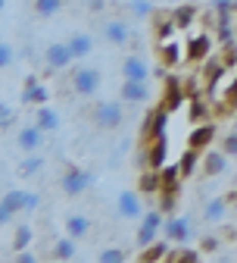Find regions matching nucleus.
Here are the masks:
<instances>
[{
    "label": "nucleus",
    "mask_w": 237,
    "mask_h": 263,
    "mask_svg": "<svg viewBox=\"0 0 237 263\" xmlns=\"http://www.w3.org/2000/svg\"><path fill=\"white\" fill-rule=\"evenodd\" d=\"M165 226V213L156 207V210H144V216L138 219V235H134V245L138 248H147L153 241H159V232Z\"/></svg>",
    "instance_id": "f257e3e1"
},
{
    "label": "nucleus",
    "mask_w": 237,
    "mask_h": 263,
    "mask_svg": "<svg viewBox=\"0 0 237 263\" xmlns=\"http://www.w3.org/2000/svg\"><path fill=\"white\" fill-rule=\"evenodd\" d=\"M122 104H125V101H122ZM122 104H119V101H100V104L91 110L94 125H97V128H106V132L119 128V125L125 122V110H122Z\"/></svg>",
    "instance_id": "f03ea898"
},
{
    "label": "nucleus",
    "mask_w": 237,
    "mask_h": 263,
    "mask_svg": "<svg viewBox=\"0 0 237 263\" xmlns=\"http://www.w3.org/2000/svg\"><path fill=\"white\" fill-rule=\"evenodd\" d=\"M100 82H103V76H100V69H94V66H78L72 72V91L81 94V97H94L100 91Z\"/></svg>",
    "instance_id": "7ed1b4c3"
},
{
    "label": "nucleus",
    "mask_w": 237,
    "mask_h": 263,
    "mask_svg": "<svg viewBox=\"0 0 237 263\" xmlns=\"http://www.w3.org/2000/svg\"><path fill=\"white\" fill-rule=\"evenodd\" d=\"M44 63H47V69H50V72L69 69V66L75 63V57H72V50H69V41H53V44H47V50H44Z\"/></svg>",
    "instance_id": "20e7f679"
},
{
    "label": "nucleus",
    "mask_w": 237,
    "mask_h": 263,
    "mask_svg": "<svg viewBox=\"0 0 237 263\" xmlns=\"http://www.w3.org/2000/svg\"><path fill=\"white\" fill-rule=\"evenodd\" d=\"M59 188L69 197H78L91 188V173H84L81 166H66V173L59 176Z\"/></svg>",
    "instance_id": "39448f33"
},
{
    "label": "nucleus",
    "mask_w": 237,
    "mask_h": 263,
    "mask_svg": "<svg viewBox=\"0 0 237 263\" xmlns=\"http://www.w3.org/2000/svg\"><path fill=\"white\" fill-rule=\"evenodd\" d=\"M184 57L187 63H203L212 57V35L209 31H197V35H190L184 41Z\"/></svg>",
    "instance_id": "423d86ee"
},
{
    "label": "nucleus",
    "mask_w": 237,
    "mask_h": 263,
    "mask_svg": "<svg viewBox=\"0 0 237 263\" xmlns=\"http://www.w3.org/2000/svg\"><path fill=\"white\" fill-rule=\"evenodd\" d=\"M162 235L172 241V245H187L193 229H190V219L187 216H168L165 226H162Z\"/></svg>",
    "instance_id": "0eeeda50"
},
{
    "label": "nucleus",
    "mask_w": 237,
    "mask_h": 263,
    "mask_svg": "<svg viewBox=\"0 0 237 263\" xmlns=\"http://www.w3.org/2000/svg\"><path fill=\"white\" fill-rule=\"evenodd\" d=\"M168 116H172V110H165L162 104H159L156 110H150V113H147V119H144V128H141L144 141H150V138H159V135H165Z\"/></svg>",
    "instance_id": "6e6552de"
},
{
    "label": "nucleus",
    "mask_w": 237,
    "mask_h": 263,
    "mask_svg": "<svg viewBox=\"0 0 237 263\" xmlns=\"http://www.w3.org/2000/svg\"><path fill=\"white\" fill-rule=\"evenodd\" d=\"M156 53H159V63L162 66H181L187 57H184V41L178 38H165V41H156Z\"/></svg>",
    "instance_id": "1a4fd4ad"
},
{
    "label": "nucleus",
    "mask_w": 237,
    "mask_h": 263,
    "mask_svg": "<svg viewBox=\"0 0 237 263\" xmlns=\"http://www.w3.org/2000/svg\"><path fill=\"white\" fill-rule=\"evenodd\" d=\"M22 210H25V191L22 188H10L4 194V201H0V222L10 226V219L19 216Z\"/></svg>",
    "instance_id": "9d476101"
},
{
    "label": "nucleus",
    "mask_w": 237,
    "mask_h": 263,
    "mask_svg": "<svg viewBox=\"0 0 237 263\" xmlns=\"http://www.w3.org/2000/svg\"><path fill=\"white\" fill-rule=\"evenodd\" d=\"M184 97H187L184 82H181V79H175V76H168V79H165V91H162V101H159V104H162L165 110H172V113H175V110H181V107H184Z\"/></svg>",
    "instance_id": "9b49d317"
},
{
    "label": "nucleus",
    "mask_w": 237,
    "mask_h": 263,
    "mask_svg": "<svg viewBox=\"0 0 237 263\" xmlns=\"http://www.w3.org/2000/svg\"><path fill=\"white\" fill-rule=\"evenodd\" d=\"M116 213H119L122 219H141V216H144V207H141V197L134 194L131 188L119 191V197H116Z\"/></svg>",
    "instance_id": "f8f14e48"
},
{
    "label": "nucleus",
    "mask_w": 237,
    "mask_h": 263,
    "mask_svg": "<svg viewBox=\"0 0 237 263\" xmlns=\"http://www.w3.org/2000/svg\"><path fill=\"white\" fill-rule=\"evenodd\" d=\"M119 97H122L125 104H147L150 97H153V91H150V85H147V82L125 79V82H122V88H119Z\"/></svg>",
    "instance_id": "ddd939ff"
},
{
    "label": "nucleus",
    "mask_w": 237,
    "mask_h": 263,
    "mask_svg": "<svg viewBox=\"0 0 237 263\" xmlns=\"http://www.w3.org/2000/svg\"><path fill=\"white\" fill-rule=\"evenodd\" d=\"M44 135H47V132H44L38 122H31V125H22V128H19V135H16V144H19L25 154H35V151L44 144Z\"/></svg>",
    "instance_id": "4468645a"
},
{
    "label": "nucleus",
    "mask_w": 237,
    "mask_h": 263,
    "mask_svg": "<svg viewBox=\"0 0 237 263\" xmlns=\"http://www.w3.org/2000/svg\"><path fill=\"white\" fill-rule=\"evenodd\" d=\"M103 38H106L110 44H116V47L131 44V25H128L125 19H106V22H103Z\"/></svg>",
    "instance_id": "2eb2a0df"
},
{
    "label": "nucleus",
    "mask_w": 237,
    "mask_h": 263,
    "mask_svg": "<svg viewBox=\"0 0 237 263\" xmlns=\"http://www.w3.org/2000/svg\"><path fill=\"white\" fill-rule=\"evenodd\" d=\"M228 170V154L222 147H209V151H203V173H206L209 179L222 176Z\"/></svg>",
    "instance_id": "dca6fc26"
},
{
    "label": "nucleus",
    "mask_w": 237,
    "mask_h": 263,
    "mask_svg": "<svg viewBox=\"0 0 237 263\" xmlns=\"http://www.w3.org/2000/svg\"><path fill=\"white\" fill-rule=\"evenodd\" d=\"M165 157H168V138H150L147 141V170H162L165 166Z\"/></svg>",
    "instance_id": "f3484780"
},
{
    "label": "nucleus",
    "mask_w": 237,
    "mask_h": 263,
    "mask_svg": "<svg viewBox=\"0 0 237 263\" xmlns=\"http://www.w3.org/2000/svg\"><path fill=\"white\" fill-rule=\"evenodd\" d=\"M212 141H216V125L212 122H197V128L187 135V147H197V151H209Z\"/></svg>",
    "instance_id": "a211bd4d"
},
{
    "label": "nucleus",
    "mask_w": 237,
    "mask_h": 263,
    "mask_svg": "<svg viewBox=\"0 0 237 263\" xmlns=\"http://www.w3.org/2000/svg\"><path fill=\"white\" fill-rule=\"evenodd\" d=\"M122 76H125V79H134V82H150V66L144 63V57L131 53V57H125V63H122Z\"/></svg>",
    "instance_id": "6ab92c4d"
},
{
    "label": "nucleus",
    "mask_w": 237,
    "mask_h": 263,
    "mask_svg": "<svg viewBox=\"0 0 237 263\" xmlns=\"http://www.w3.org/2000/svg\"><path fill=\"white\" fill-rule=\"evenodd\" d=\"M22 101H25V104L41 107V104H47V101H50V91H47L35 76H28V79H25V91H22Z\"/></svg>",
    "instance_id": "aec40b11"
},
{
    "label": "nucleus",
    "mask_w": 237,
    "mask_h": 263,
    "mask_svg": "<svg viewBox=\"0 0 237 263\" xmlns=\"http://www.w3.org/2000/svg\"><path fill=\"white\" fill-rule=\"evenodd\" d=\"M66 232H69L72 238H78V241H84L88 232H91V219L84 213H69L66 216Z\"/></svg>",
    "instance_id": "412c9836"
},
{
    "label": "nucleus",
    "mask_w": 237,
    "mask_h": 263,
    "mask_svg": "<svg viewBox=\"0 0 237 263\" xmlns=\"http://www.w3.org/2000/svg\"><path fill=\"white\" fill-rule=\"evenodd\" d=\"M138 191H141V194H147V197L159 194V191H162V176H159V170H141Z\"/></svg>",
    "instance_id": "4be33fe9"
},
{
    "label": "nucleus",
    "mask_w": 237,
    "mask_h": 263,
    "mask_svg": "<svg viewBox=\"0 0 237 263\" xmlns=\"http://www.w3.org/2000/svg\"><path fill=\"white\" fill-rule=\"evenodd\" d=\"M75 241H78V238H72L69 232H66L62 238H56V241H53V251H50V257H53V260H75V254H78Z\"/></svg>",
    "instance_id": "5701e85b"
},
{
    "label": "nucleus",
    "mask_w": 237,
    "mask_h": 263,
    "mask_svg": "<svg viewBox=\"0 0 237 263\" xmlns=\"http://www.w3.org/2000/svg\"><path fill=\"white\" fill-rule=\"evenodd\" d=\"M153 31H156V41H165V38H175V31H178V25H175L172 13H156V16H153Z\"/></svg>",
    "instance_id": "b1692460"
},
{
    "label": "nucleus",
    "mask_w": 237,
    "mask_h": 263,
    "mask_svg": "<svg viewBox=\"0 0 237 263\" xmlns=\"http://www.w3.org/2000/svg\"><path fill=\"white\" fill-rule=\"evenodd\" d=\"M225 213H228V197H209L203 204V219L206 222H222Z\"/></svg>",
    "instance_id": "393cba45"
},
{
    "label": "nucleus",
    "mask_w": 237,
    "mask_h": 263,
    "mask_svg": "<svg viewBox=\"0 0 237 263\" xmlns=\"http://www.w3.org/2000/svg\"><path fill=\"white\" fill-rule=\"evenodd\" d=\"M200 154H203V151H197V147H187V151L178 157V166H181V176H184V179H190V176L197 173V166H203Z\"/></svg>",
    "instance_id": "a878e982"
},
{
    "label": "nucleus",
    "mask_w": 237,
    "mask_h": 263,
    "mask_svg": "<svg viewBox=\"0 0 237 263\" xmlns=\"http://www.w3.org/2000/svg\"><path fill=\"white\" fill-rule=\"evenodd\" d=\"M35 122H38L44 132H56V128H59V113L50 110L47 104H41V107H35Z\"/></svg>",
    "instance_id": "bb28decb"
},
{
    "label": "nucleus",
    "mask_w": 237,
    "mask_h": 263,
    "mask_svg": "<svg viewBox=\"0 0 237 263\" xmlns=\"http://www.w3.org/2000/svg\"><path fill=\"white\" fill-rule=\"evenodd\" d=\"M69 50H72V57H75V60H84V57L94 50V38H91V35H84V31H78V35H72V38H69Z\"/></svg>",
    "instance_id": "cd10ccee"
},
{
    "label": "nucleus",
    "mask_w": 237,
    "mask_h": 263,
    "mask_svg": "<svg viewBox=\"0 0 237 263\" xmlns=\"http://www.w3.org/2000/svg\"><path fill=\"white\" fill-rule=\"evenodd\" d=\"M168 245L172 241H153V245H147V248H141V254H138V260H147V263H153V260H168Z\"/></svg>",
    "instance_id": "c85d7f7f"
},
{
    "label": "nucleus",
    "mask_w": 237,
    "mask_h": 263,
    "mask_svg": "<svg viewBox=\"0 0 237 263\" xmlns=\"http://www.w3.org/2000/svg\"><path fill=\"white\" fill-rule=\"evenodd\" d=\"M172 19H175L178 31H181V28H190V25L197 22V7H193V4H181V7L172 10Z\"/></svg>",
    "instance_id": "c756f323"
},
{
    "label": "nucleus",
    "mask_w": 237,
    "mask_h": 263,
    "mask_svg": "<svg viewBox=\"0 0 237 263\" xmlns=\"http://www.w3.org/2000/svg\"><path fill=\"white\" fill-rule=\"evenodd\" d=\"M159 176H162V188H178L181 191V166H178V163H172V166H168V163H165V166L159 170Z\"/></svg>",
    "instance_id": "7c9ffc66"
},
{
    "label": "nucleus",
    "mask_w": 237,
    "mask_h": 263,
    "mask_svg": "<svg viewBox=\"0 0 237 263\" xmlns=\"http://www.w3.org/2000/svg\"><path fill=\"white\" fill-rule=\"evenodd\" d=\"M31 241H35V229H31L28 222H19V226H16V232H13V248L22 251V248H28Z\"/></svg>",
    "instance_id": "2f4dec72"
},
{
    "label": "nucleus",
    "mask_w": 237,
    "mask_h": 263,
    "mask_svg": "<svg viewBox=\"0 0 237 263\" xmlns=\"http://www.w3.org/2000/svg\"><path fill=\"white\" fill-rule=\"evenodd\" d=\"M178 188H162L159 191V210L165 213V216H172L175 213V207H178Z\"/></svg>",
    "instance_id": "473e14b6"
},
{
    "label": "nucleus",
    "mask_w": 237,
    "mask_h": 263,
    "mask_svg": "<svg viewBox=\"0 0 237 263\" xmlns=\"http://www.w3.org/2000/svg\"><path fill=\"white\" fill-rule=\"evenodd\" d=\"M62 10V0H35V16L41 19H50Z\"/></svg>",
    "instance_id": "72a5a7b5"
},
{
    "label": "nucleus",
    "mask_w": 237,
    "mask_h": 263,
    "mask_svg": "<svg viewBox=\"0 0 237 263\" xmlns=\"http://www.w3.org/2000/svg\"><path fill=\"white\" fill-rule=\"evenodd\" d=\"M41 166H44V160H41L38 154H28V157L22 160L19 173H22V176H35V173H41Z\"/></svg>",
    "instance_id": "f704fd0d"
},
{
    "label": "nucleus",
    "mask_w": 237,
    "mask_h": 263,
    "mask_svg": "<svg viewBox=\"0 0 237 263\" xmlns=\"http://www.w3.org/2000/svg\"><path fill=\"white\" fill-rule=\"evenodd\" d=\"M203 257V251H197V248H178V251H168V260H187V263H193V260H200Z\"/></svg>",
    "instance_id": "c9c22d12"
},
{
    "label": "nucleus",
    "mask_w": 237,
    "mask_h": 263,
    "mask_svg": "<svg viewBox=\"0 0 237 263\" xmlns=\"http://www.w3.org/2000/svg\"><path fill=\"white\" fill-rule=\"evenodd\" d=\"M128 10H131V16H153V4H150V0H131V4H128Z\"/></svg>",
    "instance_id": "e433bc0d"
},
{
    "label": "nucleus",
    "mask_w": 237,
    "mask_h": 263,
    "mask_svg": "<svg viewBox=\"0 0 237 263\" xmlns=\"http://www.w3.org/2000/svg\"><path fill=\"white\" fill-rule=\"evenodd\" d=\"M13 60H16V50H13V44H10V41H0V66H4V69H10V66H13Z\"/></svg>",
    "instance_id": "4c0bfd02"
},
{
    "label": "nucleus",
    "mask_w": 237,
    "mask_h": 263,
    "mask_svg": "<svg viewBox=\"0 0 237 263\" xmlns=\"http://www.w3.org/2000/svg\"><path fill=\"white\" fill-rule=\"evenodd\" d=\"M190 119L193 122H206V101L193 97V101H190Z\"/></svg>",
    "instance_id": "58836bf2"
},
{
    "label": "nucleus",
    "mask_w": 237,
    "mask_h": 263,
    "mask_svg": "<svg viewBox=\"0 0 237 263\" xmlns=\"http://www.w3.org/2000/svg\"><path fill=\"white\" fill-rule=\"evenodd\" d=\"M100 260H103V263H122L125 251L122 248H103V251H100Z\"/></svg>",
    "instance_id": "ea45409f"
},
{
    "label": "nucleus",
    "mask_w": 237,
    "mask_h": 263,
    "mask_svg": "<svg viewBox=\"0 0 237 263\" xmlns=\"http://www.w3.org/2000/svg\"><path fill=\"white\" fill-rule=\"evenodd\" d=\"M13 122H16V110H13L10 104H4V107H0V128L7 132V128H10Z\"/></svg>",
    "instance_id": "a19ab883"
},
{
    "label": "nucleus",
    "mask_w": 237,
    "mask_h": 263,
    "mask_svg": "<svg viewBox=\"0 0 237 263\" xmlns=\"http://www.w3.org/2000/svg\"><path fill=\"white\" fill-rule=\"evenodd\" d=\"M222 151L228 157H237V132H228V135L222 138Z\"/></svg>",
    "instance_id": "79ce46f5"
},
{
    "label": "nucleus",
    "mask_w": 237,
    "mask_h": 263,
    "mask_svg": "<svg viewBox=\"0 0 237 263\" xmlns=\"http://www.w3.org/2000/svg\"><path fill=\"white\" fill-rule=\"evenodd\" d=\"M216 248H219V238H216V235H203V238H200V251H203V254H209V251H216Z\"/></svg>",
    "instance_id": "37998d69"
},
{
    "label": "nucleus",
    "mask_w": 237,
    "mask_h": 263,
    "mask_svg": "<svg viewBox=\"0 0 237 263\" xmlns=\"http://www.w3.org/2000/svg\"><path fill=\"white\" fill-rule=\"evenodd\" d=\"M38 204H41V201H38V194H35V191H25V210H22V213L38 210Z\"/></svg>",
    "instance_id": "c03bdc74"
},
{
    "label": "nucleus",
    "mask_w": 237,
    "mask_h": 263,
    "mask_svg": "<svg viewBox=\"0 0 237 263\" xmlns=\"http://www.w3.org/2000/svg\"><path fill=\"white\" fill-rule=\"evenodd\" d=\"M35 260H38V257H35V251H25V248H22V251H16V263H35Z\"/></svg>",
    "instance_id": "a18cd8bd"
},
{
    "label": "nucleus",
    "mask_w": 237,
    "mask_h": 263,
    "mask_svg": "<svg viewBox=\"0 0 237 263\" xmlns=\"http://www.w3.org/2000/svg\"><path fill=\"white\" fill-rule=\"evenodd\" d=\"M231 4H234V0H212L216 10H231Z\"/></svg>",
    "instance_id": "49530a36"
},
{
    "label": "nucleus",
    "mask_w": 237,
    "mask_h": 263,
    "mask_svg": "<svg viewBox=\"0 0 237 263\" xmlns=\"http://www.w3.org/2000/svg\"><path fill=\"white\" fill-rule=\"evenodd\" d=\"M91 10H94V13H100V10H103V0H91Z\"/></svg>",
    "instance_id": "de8ad7c7"
},
{
    "label": "nucleus",
    "mask_w": 237,
    "mask_h": 263,
    "mask_svg": "<svg viewBox=\"0 0 237 263\" xmlns=\"http://www.w3.org/2000/svg\"><path fill=\"white\" fill-rule=\"evenodd\" d=\"M231 10H234V16H237V0H234V4H231Z\"/></svg>",
    "instance_id": "09e8293b"
},
{
    "label": "nucleus",
    "mask_w": 237,
    "mask_h": 263,
    "mask_svg": "<svg viewBox=\"0 0 237 263\" xmlns=\"http://www.w3.org/2000/svg\"><path fill=\"white\" fill-rule=\"evenodd\" d=\"M0 4H7V0H0Z\"/></svg>",
    "instance_id": "8fccbe9b"
}]
</instances>
